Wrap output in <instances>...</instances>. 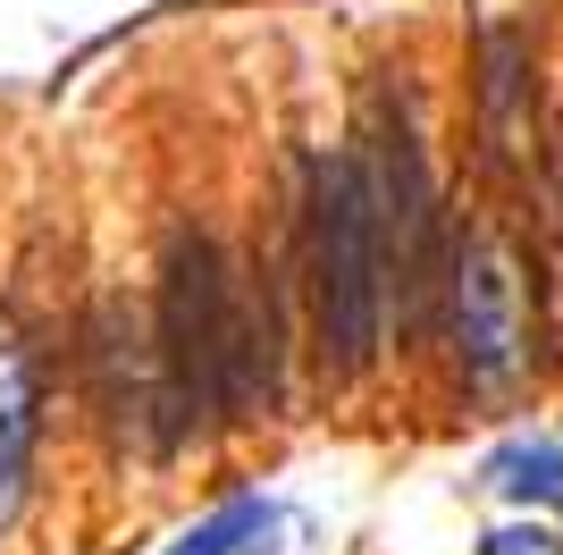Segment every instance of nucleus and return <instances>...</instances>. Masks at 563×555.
Returning <instances> with one entry per match:
<instances>
[{
    "instance_id": "f257e3e1",
    "label": "nucleus",
    "mask_w": 563,
    "mask_h": 555,
    "mask_svg": "<svg viewBox=\"0 0 563 555\" xmlns=\"http://www.w3.org/2000/svg\"><path fill=\"white\" fill-rule=\"evenodd\" d=\"M152 337L168 362V395L186 429L202 421H253L278 404V346H269V303L253 295L244 261L219 236H177L152 303Z\"/></svg>"
},
{
    "instance_id": "f03ea898",
    "label": "nucleus",
    "mask_w": 563,
    "mask_h": 555,
    "mask_svg": "<svg viewBox=\"0 0 563 555\" xmlns=\"http://www.w3.org/2000/svg\"><path fill=\"white\" fill-rule=\"evenodd\" d=\"M303 261H311V320L320 362L336 379H362L387 346V236L362 177V152H320L303 194Z\"/></svg>"
},
{
    "instance_id": "7ed1b4c3",
    "label": "nucleus",
    "mask_w": 563,
    "mask_h": 555,
    "mask_svg": "<svg viewBox=\"0 0 563 555\" xmlns=\"http://www.w3.org/2000/svg\"><path fill=\"white\" fill-rule=\"evenodd\" d=\"M454 312V362L479 395H505L530 370V303H521V261L505 236H463L446 270Z\"/></svg>"
},
{
    "instance_id": "20e7f679",
    "label": "nucleus",
    "mask_w": 563,
    "mask_h": 555,
    "mask_svg": "<svg viewBox=\"0 0 563 555\" xmlns=\"http://www.w3.org/2000/svg\"><path fill=\"white\" fill-rule=\"evenodd\" d=\"M85 362H93V404L118 438L135 455H168L177 438H194L177 395H168V362H161V337L135 303H101L93 312V337H85Z\"/></svg>"
},
{
    "instance_id": "39448f33",
    "label": "nucleus",
    "mask_w": 563,
    "mask_h": 555,
    "mask_svg": "<svg viewBox=\"0 0 563 555\" xmlns=\"http://www.w3.org/2000/svg\"><path fill=\"white\" fill-rule=\"evenodd\" d=\"M362 177H371L378 203V236H387V295L429 286V253H438V177H429V152L412 127H378L371 152H362Z\"/></svg>"
},
{
    "instance_id": "423d86ee",
    "label": "nucleus",
    "mask_w": 563,
    "mask_h": 555,
    "mask_svg": "<svg viewBox=\"0 0 563 555\" xmlns=\"http://www.w3.org/2000/svg\"><path fill=\"white\" fill-rule=\"evenodd\" d=\"M479 143L505 177L539 161V76H530L521 25H488V43H479Z\"/></svg>"
},
{
    "instance_id": "0eeeda50",
    "label": "nucleus",
    "mask_w": 563,
    "mask_h": 555,
    "mask_svg": "<svg viewBox=\"0 0 563 555\" xmlns=\"http://www.w3.org/2000/svg\"><path fill=\"white\" fill-rule=\"evenodd\" d=\"M34 438H43V388H34V353L18 346V328H0V531L25 505V471H34Z\"/></svg>"
},
{
    "instance_id": "6e6552de",
    "label": "nucleus",
    "mask_w": 563,
    "mask_h": 555,
    "mask_svg": "<svg viewBox=\"0 0 563 555\" xmlns=\"http://www.w3.org/2000/svg\"><path fill=\"white\" fill-rule=\"evenodd\" d=\"M278 531V505H261V497H235V505H219V513H202L186 538L168 555H253L261 538Z\"/></svg>"
},
{
    "instance_id": "1a4fd4ad",
    "label": "nucleus",
    "mask_w": 563,
    "mask_h": 555,
    "mask_svg": "<svg viewBox=\"0 0 563 555\" xmlns=\"http://www.w3.org/2000/svg\"><path fill=\"white\" fill-rule=\"evenodd\" d=\"M496 488L521 497V505H563V446L555 438L505 446V455H496Z\"/></svg>"
},
{
    "instance_id": "9d476101",
    "label": "nucleus",
    "mask_w": 563,
    "mask_h": 555,
    "mask_svg": "<svg viewBox=\"0 0 563 555\" xmlns=\"http://www.w3.org/2000/svg\"><path fill=\"white\" fill-rule=\"evenodd\" d=\"M479 555H555V538H547V531H496Z\"/></svg>"
}]
</instances>
